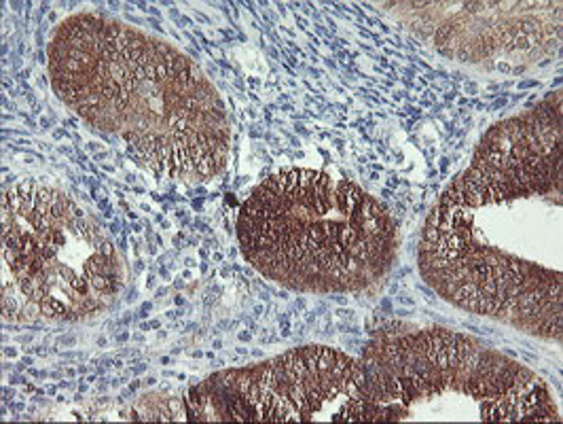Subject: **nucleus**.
I'll return each instance as SVG.
<instances>
[{
    "label": "nucleus",
    "instance_id": "4",
    "mask_svg": "<svg viewBox=\"0 0 563 424\" xmlns=\"http://www.w3.org/2000/svg\"><path fill=\"white\" fill-rule=\"evenodd\" d=\"M2 306L15 320L79 323L113 308L123 265L111 238L56 187L2 196Z\"/></svg>",
    "mask_w": 563,
    "mask_h": 424
},
{
    "label": "nucleus",
    "instance_id": "2",
    "mask_svg": "<svg viewBox=\"0 0 563 424\" xmlns=\"http://www.w3.org/2000/svg\"><path fill=\"white\" fill-rule=\"evenodd\" d=\"M57 98L151 170L208 181L227 166L231 121L217 87L166 41L102 13L66 18L47 50Z\"/></svg>",
    "mask_w": 563,
    "mask_h": 424
},
{
    "label": "nucleus",
    "instance_id": "7",
    "mask_svg": "<svg viewBox=\"0 0 563 424\" xmlns=\"http://www.w3.org/2000/svg\"><path fill=\"white\" fill-rule=\"evenodd\" d=\"M434 22H407L445 56L485 62L512 54L530 56L560 45V2H416Z\"/></svg>",
    "mask_w": 563,
    "mask_h": 424
},
{
    "label": "nucleus",
    "instance_id": "3",
    "mask_svg": "<svg viewBox=\"0 0 563 424\" xmlns=\"http://www.w3.org/2000/svg\"><path fill=\"white\" fill-rule=\"evenodd\" d=\"M238 240L258 274L299 293H356L384 281L398 249L388 210L363 187L280 170L242 204Z\"/></svg>",
    "mask_w": 563,
    "mask_h": 424
},
{
    "label": "nucleus",
    "instance_id": "1",
    "mask_svg": "<svg viewBox=\"0 0 563 424\" xmlns=\"http://www.w3.org/2000/svg\"><path fill=\"white\" fill-rule=\"evenodd\" d=\"M562 94L494 126L426 219L420 272L445 302L562 341Z\"/></svg>",
    "mask_w": 563,
    "mask_h": 424
},
{
    "label": "nucleus",
    "instance_id": "6",
    "mask_svg": "<svg viewBox=\"0 0 563 424\" xmlns=\"http://www.w3.org/2000/svg\"><path fill=\"white\" fill-rule=\"evenodd\" d=\"M363 387L358 359L306 346L261 366L210 376L189 391L187 414L199 423H311L320 416L352 423Z\"/></svg>",
    "mask_w": 563,
    "mask_h": 424
},
{
    "label": "nucleus",
    "instance_id": "5",
    "mask_svg": "<svg viewBox=\"0 0 563 424\" xmlns=\"http://www.w3.org/2000/svg\"><path fill=\"white\" fill-rule=\"evenodd\" d=\"M363 395L352 423L407 421L439 403L434 416H450L451 401H471L483 423H560L549 387L532 369L477 339L448 329L373 341L361 359Z\"/></svg>",
    "mask_w": 563,
    "mask_h": 424
}]
</instances>
